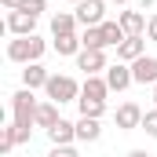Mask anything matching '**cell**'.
<instances>
[{
  "instance_id": "1",
  "label": "cell",
  "mask_w": 157,
  "mask_h": 157,
  "mask_svg": "<svg viewBox=\"0 0 157 157\" xmlns=\"http://www.w3.org/2000/svg\"><path fill=\"white\" fill-rule=\"evenodd\" d=\"M44 51H48V44H44V37H15L11 44H7V59L11 62H18V66H29V62H40L44 59Z\"/></svg>"
},
{
  "instance_id": "2",
  "label": "cell",
  "mask_w": 157,
  "mask_h": 157,
  "mask_svg": "<svg viewBox=\"0 0 157 157\" xmlns=\"http://www.w3.org/2000/svg\"><path fill=\"white\" fill-rule=\"evenodd\" d=\"M44 91H48V99L59 102V106H62V102H77V99H80V84H77L73 77H66V73H51V80H48Z\"/></svg>"
},
{
  "instance_id": "3",
  "label": "cell",
  "mask_w": 157,
  "mask_h": 157,
  "mask_svg": "<svg viewBox=\"0 0 157 157\" xmlns=\"http://www.w3.org/2000/svg\"><path fill=\"white\" fill-rule=\"evenodd\" d=\"M77 22L84 26V29H91V26H102L106 22V0H84V4H77Z\"/></svg>"
},
{
  "instance_id": "4",
  "label": "cell",
  "mask_w": 157,
  "mask_h": 157,
  "mask_svg": "<svg viewBox=\"0 0 157 157\" xmlns=\"http://www.w3.org/2000/svg\"><path fill=\"white\" fill-rule=\"evenodd\" d=\"M143 113H146V110H143L139 102H121L113 121H117L121 132H135V128H143Z\"/></svg>"
},
{
  "instance_id": "5",
  "label": "cell",
  "mask_w": 157,
  "mask_h": 157,
  "mask_svg": "<svg viewBox=\"0 0 157 157\" xmlns=\"http://www.w3.org/2000/svg\"><path fill=\"white\" fill-rule=\"evenodd\" d=\"M4 29H7L11 37H33V29H37V15H29V11H11L7 22H4Z\"/></svg>"
},
{
  "instance_id": "6",
  "label": "cell",
  "mask_w": 157,
  "mask_h": 157,
  "mask_svg": "<svg viewBox=\"0 0 157 157\" xmlns=\"http://www.w3.org/2000/svg\"><path fill=\"white\" fill-rule=\"evenodd\" d=\"M77 70H84V77H95V73L110 70V62H106V51H91V48H84V51L77 55Z\"/></svg>"
},
{
  "instance_id": "7",
  "label": "cell",
  "mask_w": 157,
  "mask_h": 157,
  "mask_svg": "<svg viewBox=\"0 0 157 157\" xmlns=\"http://www.w3.org/2000/svg\"><path fill=\"white\" fill-rule=\"evenodd\" d=\"M106 84H110V91H124V88H132V84H135L132 66H128V62H113V66L106 70Z\"/></svg>"
},
{
  "instance_id": "8",
  "label": "cell",
  "mask_w": 157,
  "mask_h": 157,
  "mask_svg": "<svg viewBox=\"0 0 157 157\" xmlns=\"http://www.w3.org/2000/svg\"><path fill=\"white\" fill-rule=\"evenodd\" d=\"M146 55V37H124V44L117 48V62H139Z\"/></svg>"
},
{
  "instance_id": "9",
  "label": "cell",
  "mask_w": 157,
  "mask_h": 157,
  "mask_svg": "<svg viewBox=\"0 0 157 157\" xmlns=\"http://www.w3.org/2000/svg\"><path fill=\"white\" fill-rule=\"evenodd\" d=\"M132 77L135 84H157V55H143L139 62H132Z\"/></svg>"
},
{
  "instance_id": "10",
  "label": "cell",
  "mask_w": 157,
  "mask_h": 157,
  "mask_svg": "<svg viewBox=\"0 0 157 157\" xmlns=\"http://www.w3.org/2000/svg\"><path fill=\"white\" fill-rule=\"evenodd\" d=\"M117 22H121V29H124L128 37H143L150 18H146L143 11H117Z\"/></svg>"
},
{
  "instance_id": "11",
  "label": "cell",
  "mask_w": 157,
  "mask_h": 157,
  "mask_svg": "<svg viewBox=\"0 0 157 157\" xmlns=\"http://www.w3.org/2000/svg\"><path fill=\"white\" fill-rule=\"evenodd\" d=\"M106 95H110V84H106V77H84V84H80V99H91V102H106Z\"/></svg>"
},
{
  "instance_id": "12",
  "label": "cell",
  "mask_w": 157,
  "mask_h": 157,
  "mask_svg": "<svg viewBox=\"0 0 157 157\" xmlns=\"http://www.w3.org/2000/svg\"><path fill=\"white\" fill-rule=\"evenodd\" d=\"M77 15L73 11H59V15H51V37H73L77 33Z\"/></svg>"
},
{
  "instance_id": "13",
  "label": "cell",
  "mask_w": 157,
  "mask_h": 157,
  "mask_svg": "<svg viewBox=\"0 0 157 157\" xmlns=\"http://www.w3.org/2000/svg\"><path fill=\"white\" fill-rule=\"evenodd\" d=\"M48 80H51V73H48L40 62H29V66L22 70V88H29V91H37V88H48Z\"/></svg>"
},
{
  "instance_id": "14",
  "label": "cell",
  "mask_w": 157,
  "mask_h": 157,
  "mask_svg": "<svg viewBox=\"0 0 157 157\" xmlns=\"http://www.w3.org/2000/svg\"><path fill=\"white\" fill-rule=\"evenodd\" d=\"M48 139H51V146H73V139H77V124H73V121H59V124L48 132Z\"/></svg>"
},
{
  "instance_id": "15",
  "label": "cell",
  "mask_w": 157,
  "mask_h": 157,
  "mask_svg": "<svg viewBox=\"0 0 157 157\" xmlns=\"http://www.w3.org/2000/svg\"><path fill=\"white\" fill-rule=\"evenodd\" d=\"M59 121H62V117H59V102L44 99V102L37 106V128H44V132H51V128H55Z\"/></svg>"
},
{
  "instance_id": "16",
  "label": "cell",
  "mask_w": 157,
  "mask_h": 157,
  "mask_svg": "<svg viewBox=\"0 0 157 157\" xmlns=\"http://www.w3.org/2000/svg\"><path fill=\"white\" fill-rule=\"evenodd\" d=\"M102 139V124L95 117H80L77 121V143H99Z\"/></svg>"
},
{
  "instance_id": "17",
  "label": "cell",
  "mask_w": 157,
  "mask_h": 157,
  "mask_svg": "<svg viewBox=\"0 0 157 157\" xmlns=\"http://www.w3.org/2000/svg\"><path fill=\"white\" fill-rule=\"evenodd\" d=\"M99 29H102V40H106V48H121V44H124V37H128V33L121 29V22H110V18H106Z\"/></svg>"
},
{
  "instance_id": "18",
  "label": "cell",
  "mask_w": 157,
  "mask_h": 157,
  "mask_svg": "<svg viewBox=\"0 0 157 157\" xmlns=\"http://www.w3.org/2000/svg\"><path fill=\"white\" fill-rule=\"evenodd\" d=\"M55 51H59V55H73V59H77L80 51H84V44H80L77 33H73V37H55Z\"/></svg>"
},
{
  "instance_id": "19",
  "label": "cell",
  "mask_w": 157,
  "mask_h": 157,
  "mask_svg": "<svg viewBox=\"0 0 157 157\" xmlns=\"http://www.w3.org/2000/svg\"><path fill=\"white\" fill-rule=\"evenodd\" d=\"M80 44H84V48H91V51H106V40H102V29H99V26L84 29V33H80Z\"/></svg>"
},
{
  "instance_id": "20",
  "label": "cell",
  "mask_w": 157,
  "mask_h": 157,
  "mask_svg": "<svg viewBox=\"0 0 157 157\" xmlns=\"http://www.w3.org/2000/svg\"><path fill=\"white\" fill-rule=\"evenodd\" d=\"M77 106H80V117H102L106 113V102H91V99H77Z\"/></svg>"
},
{
  "instance_id": "21",
  "label": "cell",
  "mask_w": 157,
  "mask_h": 157,
  "mask_svg": "<svg viewBox=\"0 0 157 157\" xmlns=\"http://www.w3.org/2000/svg\"><path fill=\"white\" fill-rule=\"evenodd\" d=\"M15 146H18V139H15V124L0 128V154H11Z\"/></svg>"
},
{
  "instance_id": "22",
  "label": "cell",
  "mask_w": 157,
  "mask_h": 157,
  "mask_svg": "<svg viewBox=\"0 0 157 157\" xmlns=\"http://www.w3.org/2000/svg\"><path fill=\"white\" fill-rule=\"evenodd\" d=\"M143 132H146L150 139H157V106H154V110H146V113H143Z\"/></svg>"
},
{
  "instance_id": "23",
  "label": "cell",
  "mask_w": 157,
  "mask_h": 157,
  "mask_svg": "<svg viewBox=\"0 0 157 157\" xmlns=\"http://www.w3.org/2000/svg\"><path fill=\"white\" fill-rule=\"evenodd\" d=\"M18 11H29V15H44V11H48V0H26V4H22V7H18Z\"/></svg>"
},
{
  "instance_id": "24",
  "label": "cell",
  "mask_w": 157,
  "mask_h": 157,
  "mask_svg": "<svg viewBox=\"0 0 157 157\" xmlns=\"http://www.w3.org/2000/svg\"><path fill=\"white\" fill-rule=\"evenodd\" d=\"M48 157H80V154H77V146H51Z\"/></svg>"
},
{
  "instance_id": "25",
  "label": "cell",
  "mask_w": 157,
  "mask_h": 157,
  "mask_svg": "<svg viewBox=\"0 0 157 157\" xmlns=\"http://www.w3.org/2000/svg\"><path fill=\"white\" fill-rule=\"evenodd\" d=\"M146 40H154V44H157V11L150 15V22H146Z\"/></svg>"
},
{
  "instance_id": "26",
  "label": "cell",
  "mask_w": 157,
  "mask_h": 157,
  "mask_svg": "<svg viewBox=\"0 0 157 157\" xmlns=\"http://www.w3.org/2000/svg\"><path fill=\"white\" fill-rule=\"evenodd\" d=\"M0 4H4V7H7V11H18V7H22V4H26V0H0Z\"/></svg>"
},
{
  "instance_id": "27",
  "label": "cell",
  "mask_w": 157,
  "mask_h": 157,
  "mask_svg": "<svg viewBox=\"0 0 157 157\" xmlns=\"http://www.w3.org/2000/svg\"><path fill=\"white\" fill-rule=\"evenodd\" d=\"M128 157H150L146 150H128Z\"/></svg>"
},
{
  "instance_id": "28",
  "label": "cell",
  "mask_w": 157,
  "mask_h": 157,
  "mask_svg": "<svg viewBox=\"0 0 157 157\" xmlns=\"http://www.w3.org/2000/svg\"><path fill=\"white\" fill-rule=\"evenodd\" d=\"M106 4H117V7H124V4H128V0H106Z\"/></svg>"
},
{
  "instance_id": "29",
  "label": "cell",
  "mask_w": 157,
  "mask_h": 157,
  "mask_svg": "<svg viewBox=\"0 0 157 157\" xmlns=\"http://www.w3.org/2000/svg\"><path fill=\"white\" fill-rule=\"evenodd\" d=\"M154 106H157V84H154Z\"/></svg>"
},
{
  "instance_id": "30",
  "label": "cell",
  "mask_w": 157,
  "mask_h": 157,
  "mask_svg": "<svg viewBox=\"0 0 157 157\" xmlns=\"http://www.w3.org/2000/svg\"><path fill=\"white\" fill-rule=\"evenodd\" d=\"M70 4H84V0H70Z\"/></svg>"
}]
</instances>
